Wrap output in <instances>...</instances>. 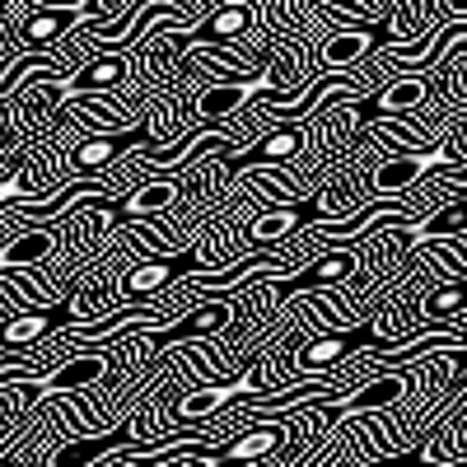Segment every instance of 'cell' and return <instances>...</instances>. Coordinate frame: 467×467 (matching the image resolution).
I'll return each instance as SVG.
<instances>
[{"mask_svg":"<svg viewBox=\"0 0 467 467\" xmlns=\"http://www.w3.org/2000/svg\"><path fill=\"white\" fill-rule=\"evenodd\" d=\"M467 160V145L462 140H435L431 150H402V154H383V164L374 169L369 187L383 192V197H402V192H411L420 178L431 173H444L453 164Z\"/></svg>","mask_w":467,"mask_h":467,"instance_id":"7a4b0ae2","label":"cell"},{"mask_svg":"<svg viewBox=\"0 0 467 467\" xmlns=\"http://www.w3.org/2000/svg\"><path fill=\"white\" fill-rule=\"evenodd\" d=\"M257 393H266V383H257L253 379V369L244 374V379H234V383H206V388H197V393H187L182 402H178V416L182 420H206V416H215L224 402H234V398H257Z\"/></svg>","mask_w":467,"mask_h":467,"instance_id":"4fadbf2b","label":"cell"},{"mask_svg":"<svg viewBox=\"0 0 467 467\" xmlns=\"http://www.w3.org/2000/svg\"><path fill=\"white\" fill-rule=\"evenodd\" d=\"M178 276H211V262L197 253V248H182L173 257H160V262H140L122 276V295L127 299H145V295H160L164 285H173Z\"/></svg>","mask_w":467,"mask_h":467,"instance_id":"5b68a950","label":"cell"},{"mask_svg":"<svg viewBox=\"0 0 467 467\" xmlns=\"http://www.w3.org/2000/svg\"><path fill=\"white\" fill-rule=\"evenodd\" d=\"M407 379L402 374H379V379H365L356 393H332V398H318L323 411H332L337 420H360L369 411H383V407H393L407 398Z\"/></svg>","mask_w":467,"mask_h":467,"instance_id":"8992f818","label":"cell"},{"mask_svg":"<svg viewBox=\"0 0 467 467\" xmlns=\"http://www.w3.org/2000/svg\"><path fill=\"white\" fill-rule=\"evenodd\" d=\"M350 271H356V257H350V253H327V257H318L314 266H304L299 276H281L276 285H271V304L285 308L295 295L318 290V285H337V281L350 276Z\"/></svg>","mask_w":467,"mask_h":467,"instance_id":"8fae6325","label":"cell"},{"mask_svg":"<svg viewBox=\"0 0 467 467\" xmlns=\"http://www.w3.org/2000/svg\"><path fill=\"white\" fill-rule=\"evenodd\" d=\"M108 350H85V356H75L66 365H57L52 374H37V379H24V388L33 398H52V393H75V388H89L108 374Z\"/></svg>","mask_w":467,"mask_h":467,"instance_id":"30bf717a","label":"cell"},{"mask_svg":"<svg viewBox=\"0 0 467 467\" xmlns=\"http://www.w3.org/2000/svg\"><path fill=\"white\" fill-rule=\"evenodd\" d=\"M369 467H449V462H435L425 449H411V453H393V458H379Z\"/></svg>","mask_w":467,"mask_h":467,"instance_id":"ffe728a7","label":"cell"},{"mask_svg":"<svg viewBox=\"0 0 467 467\" xmlns=\"http://www.w3.org/2000/svg\"><path fill=\"white\" fill-rule=\"evenodd\" d=\"M462 308H467V281H458V285H449V290L431 295L420 314L431 318V323H449V318H458V314H462Z\"/></svg>","mask_w":467,"mask_h":467,"instance_id":"ac0fdd59","label":"cell"},{"mask_svg":"<svg viewBox=\"0 0 467 467\" xmlns=\"http://www.w3.org/2000/svg\"><path fill=\"white\" fill-rule=\"evenodd\" d=\"M431 75H393V80H383L374 94H379V108L383 117H407L411 108H420L431 99Z\"/></svg>","mask_w":467,"mask_h":467,"instance_id":"2e32d148","label":"cell"},{"mask_svg":"<svg viewBox=\"0 0 467 467\" xmlns=\"http://www.w3.org/2000/svg\"><path fill=\"white\" fill-rule=\"evenodd\" d=\"M131 425L122 420L117 431H108V435H94V440H70V444H61L57 453H52V467H94L99 458H108V453H127V458H136V453H145L140 444H131Z\"/></svg>","mask_w":467,"mask_h":467,"instance_id":"7c38bea8","label":"cell"},{"mask_svg":"<svg viewBox=\"0 0 467 467\" xmlns=\"http://www.w3.org/2000/svg\"><path fill=\"white\" fill-rule=\"evenodd\" d=\"M52 248H57L52 224H28V229H19L15 239L0 244V276H5V271H28V266H37Z\"/></svg>","mask_w":467,"mask_h":467,"instance_id":"5bb4252c","label":"cell"},{"mask_svg":"<svg viewBox=\"0 0 467 467\" xmlns=\"http://www.w3.org/2000/svg\"><path fill=\"white\" fill-rule=\"evenodd\" d=\"M304 224H318V229H327V215H323V197H318V192L281 202L271 215H262V220L253 224L248 239H253V244H281V239H290V234H299Z\"/></svg>","mask_w":467,"mask_h":467,"instance_id":"9c48e42d","label":"cell"},{"mask_svg":"<svg viewBox=\"0 0 467 467\" xmlns=\"http://www.w3.org/2000/svg\"><path fill=\"white\" fill-rule=\"evenodd\" d=\"M318 122H281V127H266L253 145H244L239 154H215L220 160V173L224 178H239V173H253V169H276V164H290L295 154L308 145Z\"/></svg>","mask_w":467,"mask_h":467,"instance_id":"3957f363","label":"cell"},{"mask_svg":"<svg viewBox=\"0 0 467 467\" xmlns=\"http://www.w3.org/2000/svg\"><path fill=\"white\" fill-rule=\"evenodd\" d=\"M5 122H10V117H5V103H0V131H5Z\"/></svg>","mask_w":467,"mask_h":467,"instance_id":"603a6c76","label":"cell"},{"mask_svg":"<svg viewBox=\"0 0 467 467\" xmlns=\"http://www.w3.org/2000/svg\"><path fill=\"white\" fill-rule=\"evenodd\" d=\"M229 318H234L229 304H202V308H192V314H182L169 332H154L145 346H178V341H192V337H211V332H224Z\"/></svg>","mask_w":467,"mask_h":467,"instance_id":"9a60e30c","label":"cell"},{"mask_svg":"<svg viewBox=\"0 0 467 467\" xmlns=\"http://www.w3.org/2000/svg\"><path fill=\"white\" fill-rule=\"evenodd\" d=\"M374 234H407L411 244H449L458 234H467V187H453L449 202L440 211H431L425 220H393L388 229H374Z\"/></svg>","mask_w":467,"mask_h":467,"instance_id":"52a82bcc","label":"cell"},{"mask_svg":"<svg viewBox=\"0 0 467 467\" xmlns=\"http://www.w3.org/2000/svg\"><path fill=\"white\" fill-rule=\"evenodd\" d=\"M173 197H178L173 182H145V187H136V192H131V197H127L122 206H127V215H131V220H140V215H150V211H164Z\"/></svg>","mask_w":467,"mask_h":467,"instance_id":"e0dca14e","label":"cell"},{"mask_svg":"<svg viewBox=\"0 0 467 467\" xmlns=\"http://www.w3.org/2000/svg\"><path fill=\"white\" fill-rule=\"evenodd\" d=\"M449 369H453V374H467V346H458L453 356H449Z\"/></svg>","mask_w":467,"mask_h":467,"instance_id":"7402d4cb","label":"cell"},{"mask_svg":"<svg viewBox=\"0 0 467 467\" xmlns=\"http://www.w3.org/2000/svg\"><path fill=\"white\" fill-rule=\"evenodd\" d=\"M407 346H416L411 337H388L379 332L374 323H360L350 332H332V337H314L308 346H299L295 365L299 369H332V365H346L350 356H402Z\"/></svg>","mask_w":467,"mask_h":467,"instance_id":"6da1fadb","label":"cell"},{"mask_svg":"<svg viewBox=\"0 0 467 467\" xmlns=\"http://www.w3.org/2000/svg\"><path fill=\"white\" fill-rule=\"evenodd\" d=\"M444 19H467V0H440Z\"/></svg>","mask_w":467,"mask_h":467,"instance_id":"44dd1931","label":"cell"},{"mask_svg":"<svg viewBox=\"0 0 467 467\" xmlns=\"http://www.w3.org/2000/svg\"><path fill=\"white\" fill-rule=\"evenodd\" d=\"M0 206H24V211H33V206H43V192L28 187L19 173H15V178H0Z\"/></svg>","mask_w":467,"mask_h":467,"instance_id":"d6986e66","label":"cell"},{"mask_svg":"<svg viewBox=\"0 0 467 467\" xmlns=\"http://www.w3.org/2000/svg\"><path fill=\"white\" fill-rule=\"evenodd\" d=\"M85 314L80 308H70V304H47V308H24L19 318H10L5 327H0V346H10V350H24L33 341H43L61 327H80Z\"/></svg>","mask_w":467,"mask_h":467,"instance_id":"ba28073f","label":"cell"},{"mask_svg":"<svg viewBox=\"0 0 467 467\" xmlns=\"http://www.w3.org/2000/svg\"><path fill=\"white\" fill-rule=\"evenodd\" d=\"M285 420H295V407L281 411V416H271V425H248L244 435H234V440H224V444H192V449L178 444V462H182V458H192V462L206 458L211 467H239V462L271 458V453L285 444V431H281Z\"/></svg>","mask_w":467,"mask_h":467,"instance_id":"277c9868","label":"cell"}]
</instances>
